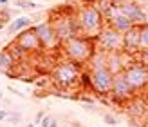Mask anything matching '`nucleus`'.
Wrapping results in <instances>:
<instances>
[{
	"label": "nucleus",
	"mask_w": 148,
	"mask_h": 127,
	"mask_svg": "<svg viewBox=\"0 0 148 127\" xmlns=\"http://www.w3.org/2000/svg\"><path fill=\"white\" fill-rule=\"evenodd\" d=\"M143 64H145V65H148V53H145V55H143Z\"/></svg>",
	"instance_id": "bb28decb"
},
{
	"label": "nucleus",
	"mask_w": 148,
	"mask_h": 127,
	"mask_svg": "<svg viewBox=\"0 0 148 127\" xmlns=\"http://www.w3.org/2000/svg\"><path fill=\"white\" fill-rule=\"evenodd\" d=\"M74 13H76V9L71 11V13H65L63 9H60V13L54 11L53 15H51V24H53L54 27V33L58 36V40H60L62 44L65 40L72 38V36H76L78 31H76V22H74Z\"/></svg>",
	"instance_id": "20e7f679"
},
{
	"label": "nucleus",
	"mask_w": 148,
	"mask_h": 127,
	"mask_svg": "<svg viewBox=\"0 0 148 127\" xmlns=\"http://www.w3.org/2000/svg\"><path fill=\"white\" fill-rule=\"evenodd\" d=\"M114 84V74L107 67H94L88 69V89L98 96H110Z\"/></svg>",
	"instance_id": "39448f33"
},
{
	"label": "nucleus",
	"mask_w": 148,
	"mask_h": 127,
	"mask_svg": "<svg viewBox=\"0 0 148 127\" xmlns=\"http://www.w3.org/2000/svg\"><path fill=\"white\" fill-rule=\"evenodd\" d=\"M25 127H36V125H34V124H27Z\"/></svg>",
	"instance_id": "c85d7f7f"
},
{
	"label": "nucleus",
	"mask_w": 148,
	"mask_h": 127,
	"mask_svg": "<svg viewBox=\"0 0 148 127\" xmlns=\"http://www.w3.org/2000/svg\"><path fill=\"white\" fill-rule=\"evenodd\" d=\"M51 82L60 91H69L81 82V65L71 60H58L51 71Z\"/></svg>",
	"instance_id": "f03ea898"
},
{
	"label": "nucleus",
	"mask_w": 148,
	"mask_h": 127,
	"mask_svg": "<svg viewBox=\"0 0 148 127\" xmlns=\"http://www.w3.org/2000/svg\"><path fill=\"white\" fill-rule=\"evenodd\" d=\"M119 6H121V11L127 15V17L134 22V24L143 26V24H146V22H148L146 11H145L137 2H132V0H121Z\"/></svg>",
	"instance_id": "f8f14e48"
},
{
	"label": "nucleus",
	"mask_w": 148,
	"mask_h": 127,
	"mask_svg": "<svg viewBox=\"0 0 148 127\" xmlns=\"http://www.w3.org/2000/svg\"><path fill=\"white\" fill-rule=\"evenodd\" d=\"M7 111H4V109H0V122H4V120H7Z\"/></svg>",
	"instance_id": "b1692460"
},
{
	"label": "nucleus",
	"mask_w": 148,
	"mask_h": 127,
	"mask_svg": "<svg viewBox=\"0 0 148 127\" xmlns=\"http://www.w3.org/2000/svg\"><path fill=\"white\" fill-rule=\"evenodd\" d=\"M125 67V53H107V69L112 74L123 73Z\"/></svg>",
	"instance_id": "4468645a"
},
{
	"label": "nucleus",
	"mask_w": 148,
	"mask_h": 127,
	"mask_svg": "<svg viewBox=\"0 0 148 127\" xmlns=\"http://www.w3.org/2000/svg\"><path fill=\"white\" fill-rule=\"evenodd\" d=\"M0 98H2V93H0Z\"/></svg>",
	"instance_id": "c756f323"
},
{
	"label": "nucleus",
	"mask_w": 148,
	"mask_h": 127,
	"mask_svg": "<svg viewBox=\"0 0 148 127\" xmlns=\"http://www.w3.org/2000/svg\"><path fill=\"white\" fill-rule=\"evenodd\" d=\"M7 120H9V124L16 125V124L20 122V115H18V113H11V115H7Z\"/></svg>",
	"instance_id": "4be33fe9"
},
{
	"label": "nucleus",
	"mask_w": 148,
	"mask_h": 127,
	"mask_svg": "<svg viewBox=\"0 0 148 127\" xmlns=\"http://www.w3.org/2000/svg\"><path fill=\"white\" fill-rule=\"evenodd\" d=\"M43 116H45V113H43V111H40V113L36 115V120H34V122H36V124H40V122L43 120Z\"/></svg>",
	"instance_id": "393cba45"
},
{
	"label": "nucleus",
	"mask_w": 148,
	"mask_h": 127,
	"mask_svg": "<svg viewBox=\"0 0 148 127\" xmlns=\"http://www.w3.org/2000/svg\"><path fill=\"white\" fill-rule=\"evenodd\" d=\"M49 122H51V116H43V120L40 122L42 127H49Z\"/></svg>",
	"instance_id": "5701e85b"
},
{
	"label": "nucleus",
	"mask_w": 148,
	"mask_h": 127,
	"mask_svg": "<svg viewBox=\"0 0 148 127\" xmlns=\"http://www.w3.org/2000/svg\"><path fill=\"white\" fill-rule=\"evenodd\" d=\"M31 26H33V18L18 17V18H14V20L9 22V26H7V33H9V35H18V33H22L24 29L31 27Z\"/></svg>",
	"instance_id": "dca6fc26"
},
{
	"label": "nucleus",
	"mask_w": 148,
	"mask_h": 127,
	"mask_svg": "<svg viewBox=\"0 0 148 127\" xmlns=\"http://www.w3.org/2000/svg\"><path fill=\"white\" fill-rule=\"evenodd\" d=\"M110 96L117 102V103H127L136 96V93L132 91V87L128 85L127 78H125V73H117L114 74V84H112V93Z\"/></svg>",
	"instance_id": "9d476101"
},
{
	"label": "nucleus",
	"mask_w": 148,
	"mask_h": 127,
	"mask_svg": "<svg viewBox=\"0 0 148 127\" xmlns=\"http://www.w3.org/2000/svg\"><path fill=\"white\" fill-rule=\"evenodd\" d=\"M0 4H4V6H7V4H9V0H0Z\"/></svg>",
	"instance_id": "cd10ccee"
},
{
	"label": "nucleus",
	"mask_w": 148,
	"mask_h": 127,
	"mask_svg": "<svg viewBox=\"0 0 148 127\" xmlns=\"http://www.w3.org/2000/svg\"><path fill=\"white\" fill-rule=\"evenodd\" d=\"M16 67V60H14V56L9 49H2L0 51V71H2L4 74H7V76H13V69Z\"/></svg>",
	"instance_id": "2eb2a0df"
},
{
	"label": "nucleus",
	"mask_w": 148,
	"mask_h": 127,
	"mask_svg": "<svg viewBox=\"0 0 148 127\" xmlns=\"http://www.w3.org/2000/svg\"><path fill=\"white\" fill-rule=\"evenodd\" d=\"M7 49H9L11 53H13V56H14V60H16V62H24L25 58H27V53H25V51L22 49V47H18L14 42L11 44V46H7Z\"/></svg>",
	"instance_id": "a211bd4d"
},
{
	"label": "nucleus",
	"mask_w": 148,
	"mask_h": 127,
	"mask_svg": "<svg viewBox=\"0 0 148 127\" xmlns=\"http://www.w3.org/2000/svg\"><path fill=\"white\" fill-rule=\"evenodd\" d=\"M103 122H105L107 125H117V124H119V120H117L114 115H110V113H105V115H103Z\"/></svg>",
	"instance_id": "412c9836"
},
{
	"label": "nucleus",
	"mask_w": 148,
	"mask_h": 127,
	"mask_svg": "<svg viewBox=\"0 0 148 127\" xmlns=\"http://www.w3.org/2000/svg\"><path fill=\"white\" fill-rule=\"evenodd\" d=\"M127 113L132 122H145L148 120V100L143 96H134L127 105Z\"/></svg>",
	"instance_id": "9b49d317"
},
{
	"label": "nucleus",
	"mask_w": 148,
	"mask_h": 127,
	"mask_svg": "<svg viewBox=\"0 0 148 127\" xmlns=\"http://www.w3.org/2000/svg\"><path fill=\"white\" fill-rule=\"evenodd\" d=\"M139 53H148V22L141 26V33H139Z\"/></svg>",
	"instance_id": "f3484780"
},
{
	"label": "nucleus",
	"mask_w": 148,
	"mask_h": 127,
	"mask_svg": "<svg viewBox=\"0 0 148 127\" xmlns=\"http://www.w3.org/2000/svg\"><path fill=\"white\" fill-rule=\"evenodd\" d=\"M7 22H11V20H9V11L4 9V7L0 6V27H4Z\"/></svg>",
	"instance_id": "6ab92c4d"
},
{
	"label": "nucleus",
	"mask_w": 148,
	"mask_h": 127,
	"mask_svg": "<svg viewBox=\"0 0 148 127\" xmlns=\"http://www.w3.org/2000/svg\"><path fill=\"white\" fill-rule=\"evenodd\" d=\"M123 73L134 93H143L148 89V65H145L143 62L128 64Z\"/></svg>",
	"instance_id": "0eeeda50"
},
{
	"label": "nucleus",
	"mask_w": 148,
	"mask_h": 127,
	"mask_svg": "<svg viewBox=\"0 0 148 127\" xmlns=\"http://www.w3.org/2000/svg\"><path fill=\"white\" fill-rule=\"evenodd\" d=\"M96 46L105 53H123V33L105 24L96 36Z\"/></svg>",
	"instance_id": "423d86ee"
},
{
	"label": "nucleus",
	"mask_w": 148,
	"mask_h": 127,
	"mask_svg": "<svg viewBox=\"0 0 148 127\" xmlns=\"http://www.w3.org/2000/svg\"><path fill=\"white\" fill-rule=\"evenodd\" d=\"M13 42L16 44L18 47L24 49L27 55H40L42 51H43L42 44H40V40H38V35H36V31H34L33 26L27 27V29H24L22 33H18L16 36H14Z\"/></svg>",
	"instance_id": "1a4fd4ad"
},
{
	"label": "nucleus",
	"mask_w": 148,
	"mask_h": 127,
	"mask_svg": "<svg viewBox=\"0 0 148 127\" xmlns=\"http://www.w3.org/2000/svg\"><path fill=\"white\" fill-rule=\"evenodd\" d=\"M33 27H34L36 35H38V40L42 44L43 51H56V49L62 47V42L58 40V36L54 33V27H53V24H51L49 20L40 22V24H36Z\"/></svg>",
	"instance_id": "6e6552de"
},
{
	"label": "nucleus",
	"mask_w": 148,
	"mask_h": 127,
	"mask_svg": "<svg viewBox=\"0 0 148 127\" xmlns=\"http://www.w3.org/2000/svg\"><path fill=\"white\" fill-rule=\"evenodd\" d=\"M16 6L22 7V9H34L36 7V4L33 0H16Z\"/></svg>",
	"instance_id": "aec40b11"
},
{
	"label": "nucleus",
	"mask_w": 148,
	"mask_h": 127,
	"mask_svg": "<svg viewBox=\"0 0 148 127\" xmlns=\"http://www.w3.org/2000/svg\"><path fill=\"white\" fill-rule=\"evenodd\" d=\"M49 127H60V125H58V120H56V118H51V122H49Z\"/></svg>",
	"instance_id": "a878e982"
},
{
	"label": "nucleus",
	"mask_w": 148,
	"mask_h": 127,
	"mask_svg": "<svg viewBox=\"0 0 148 127\" xmlns=\"http://www.w3.org/2000/svg\"><path fill=\"white\" fill-rule=\"evenodd\" d=\"M74 22H76V31L79 36H87V38L96 40V36L105 26V18L103 13L96 4H83L76 7L74 13Z\"/></svg>",
	"instance_id": "f257e3e1"
},
{
	"label": "nucleus",
	"mask_w": 148,
	"mask_h": 127,
	"mask_svg": "<svg viewBox=\"0 0 148 127\" xmlns=\"http://www.w3.org/2000/svg\"><path fill=\"white\" fill-rule=\"evenodd\" d=\"M139 33H141V26H134L123 33V53L128 56H134L139 53Z\"/></svg>",
	"instance_id": "ddd939ff"
},
{
	"label": "nucleus",
	"mask_w": 148,
	"mask_h": 127,
	"mask_svg": "<svg viewBox=\"0 0 148 127\" xmlns=\"http://www.w3.org/2000/svg\"><path fill=\"white\" fill-rule=\"evenodd\" d=\"M62 49H63V55L67 60L78 64V65H85L96 53V40L76 35L72 38L65 40L62 44Z\"/></svg>",
	"instance_id": "7ed1b4c3"
}]
</instances>
